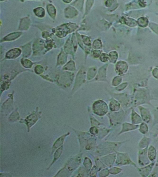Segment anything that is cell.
<instances>
[{"label": "cell", "instance_id": "obj_1", "mask_svg": "<svg viewBox=\"0 0 158 177\" xmlns=\"http://www.w3.org/2000/svg\"><path fill=\"white\" fill-rule=\"evenodd\" d=\"M101 101H98L95 104L94 109L96 114L100 115V109H101V115L104 114L106 113L107 111V107L105 103H100Z\"/></svg>", "mask_w": 158, "mask_h": 177}, {"label": "cell", "instance_id": "obj_2", "mask_svg": "<svg viewBox=\"0 0 158 177\" xmlns=\"http://www.w3.org/2000/svg\"><path fill=\"white\" fill-rule=\"evenodd\" d=\"M21 51L20 49H13L11 50L10 51H9L7 54V57L8 58H16L17 57L20 53H21Z\"/></svg>", "mask_w": 158, "mask_h": 177}, {"label": "cell", "instance_id": "obj_3", "mask_svg": "<svg viewBox=\"0 0 158 177\" xmlns=\"http://www.w3.org/2000/svg\"><path fill=\"white\" fill-rule=\"evenodd\" d=\"M117 65L121 67V68L117 67L119 71L122 72V71L124 72V71H126L127 68V65L126 63L123 62H120L118 63Z\"/></svg>", "mask_w": 158, "mask_h": 177}, {"label": "cell", "instance_id": "obj_4", "mask_svg": "<svg viewBox=\"0 0 158 177\" xmlns=\"http://www.w3.org/2000/svg\"><path fill=\"white\" fill-rule=\"evenodd\" d=\"M47 10H48V12L49 13L51 16L53 17L55 16V13H56V10H55V8L52 5H49L47 6Z\"/></svg>", "mask_w": 158, "mask_h": 177}, {"label": "cell", "instance_id": "obj_5", "mask_svg": "<svg viewBox=\"0 0 158 177\" xmlns=\"http://www.w3.org/2000/svg\"><path fill=\"white\" fill-rule=\"evenodd\" d=\"M34 12H35V14H36V16H38L40 17H42L44 16L45 13L43 8H40V7L35 9L34 10Z\"/></svg>", "mask_w": 158, "mask_h": 177}, {"label": "cell", "instance_id": "obj_6", "mask_svg": "<svg viewBox=\"0 0 158 177\" xmlns=\"http://www.w3.org/2000/svg\"><path fill=\"white\" fill-rule=\"evenodd\" d=\"M21 33L20 32H17V33H14L13 34H10L9 36L7 37H8V39H6L7 40H12L14 39H15L18 37H19L20 36V34Z\"/></svg>", "mask_w": 158, "mask_h": 177}, {"label": "cell", "instance_id": "obj_7", "mask_svg": "<svg viewBox=\"0 0 158 177\" xmlns=\"http://www.w3.org/2000/svg\"><path fill=\"white\" fill-rule=\"evenodd\" d=\"M113 52V55H114V56H113V55L111 53H110V58H111V60H112V62H115V61H116V59H117V54L116 52Z\"/></svg>", "mask_w": 158, "mask_h": 177}, {"label": "cell", "instance_id": "obj_8", "mask_svg": "<svg viewBox=\"0 0 158 177\" xmlns=\"http://www.w3.org/2000/svg\"><path fill=\"white\" fill-rule=\"evenodd\" d=\"M109 57H108V55L106 54H103L102 55L101 57V60L103 62H106L108 60Z\"/></svg>", "mask_w": 158, "mask_h": 177}, {"label": "cell", "instance_id": "obj_9", "mask_svg": "<svg viewBox=\"0 0 158 177\" xmlns=\"http://www.w3.org/2000/svg\"><path fill=\"white\" fill-rule=\"evenodd\" d=\"M93 2V0H88L87 3V7H86L87 10H89L90 8H91Z\"/></svg>", "mask_w": 158, "mask_h": 177}, {"label": "cell", "instance_id": "obj_10", "mask_svg": "<svg viewBox=\"0 0 158 177\" xmlns=\"http://www.w3.org/2000/svg\"><path fill=\"white\" fill-rule=\"evenodd\" d=\"M100 51H94V55L95 56H96V57H98L99 56V55H100Z\"/></svg>", "mask_w": 158, "mask_h": 177}, {"label": "cell", "instance_id": "obj_11", "mask_svg": "<svg viewBox=\"0 0 158 177\" xmlns=\"http://www.w3.org/2000/svg\"><path fill=\"white\" fill-rule=\"evenodd\" d=\"M64 1L66 3H69L71 1V0H64Z\"/></svg>", "mask_w": 158, "mask_h": 177}]
</instances>
